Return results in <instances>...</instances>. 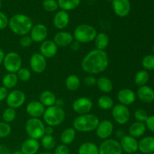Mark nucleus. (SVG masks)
<instances>
[{"mask_svg": "<svg viewBox=\"0 0 154 154\" xmlns=\"http://www.w3.org/2000/svg\"><path fill=\"white\" fill-rule=\"evenodd\" d=\"M109 65V57L105 51L93 49L87 53L81 61L83 71L90 75H99L105 72Z\"/></svg>", "mask_w": 154, "mask_h": 154, "instance_id": "1", "label": "nucleus"}, {"mask_svg": "<svg viewBox=\"0 0 154 154\" xmlns=\"http://www.w3.org/2000/svg\"><path fill=\"white\" fill-rule=\"evenodd\" d=\"M33 23L31 18L24 14H16L9 19L8 27L17 35H26L31 31Z\"/></svg>", "mask_w": 154, "mask_h": 154, "instance_id": "2", "label": "nucleus"}, {"mask_svg": "<svg viewBox=\"0 0 154 154\" xmlns=\"http://www.w3.org/2000/svg\"><path fill=\"white\" fill-rule=\"evenodd\" d=\"M99 121L100 120L97 116L89 113L75 117L72 126L76 132H91L96 130Z\"/></svg>", "mask_w": 154, "mask_h": 154, "instance_id": "3", "label": "nucleus"}, {"mask_svg": "<svg viewBox=\"0 0 154 154\" xmlns=\"http://www.w3.org/2000/svg\"><path fill=\"white\" fill-rule=\"evenodd\" d=\"M42 117L47 126L56 127L64 122L66 119V112L63 108L53 105L46 108Z\"/></svg>", "mask_w": 154, "mask_h": 154, "instance_id": "4", "label": "nucleus"}, {"mask_svg": "<svg viewBox=\"0 0 154 154\" xmlns=\"http://www.w3.org/2000/svg\"><path fill=\"white\" fill-rule=\"evenodd\" d=\"M97 31L94 26L89 24L83 23L78 25L73 32L74 40L80 44H87L93 42L97 35Z\"/></svg>", "mask_w": 154, "mask_h": 154, "instance_id": "5", "label": "nucleus"}, {"mask_svg": "<svg viewBox=\"0 0 154 154\" xmlns=\"http://www.w3.org/2000/svg\"><path fill=\"white\" fill-rule=\"evenodd\" d=\"M45 125L40 118L30 117L25 125V131L29 138L39 140L45 135Z\"/></svg>", "mask_w": 154, "mask_h": 154, "instance_id": "6", "label": "nucleus"}, {"mask_svg": "<svg viewBox=\"0 0 154 154\" xmlns=\"http://www.w3.org/2000/svg\"><path fill=\"white\" fill-rule=\"evenodd\" d=\"M22 58L18 53L11 51L5 54L2 65L8 73H17L22 67Z\"/></svg>", "mask_w": 154, "mask_h": 154, "instance_id": "7", "label": "nucleus"}, {"mask_svg": "<svg viewBox=\"0 0 154 154\" xmlns=\"http://www.w3.org/2000/svg\"><path fill=\"white\" fill-rule=\"evenodd\" d=\"M111 116L116 123L120 125H124L130 120L131 114L127 106L117 104L111 109Z\"/></svg>", "mask_w": 154, "mask_h": 154, "instance_id": "8", "label": "nucleus"}, {"mask_svg": "<svg viewBox=\"0 0 154 154\" xmlns=\"http://www.w3.org/2000/svg\"><path fill=\"white\" fill-rule=\"evenodd\" d=\"M26 99V96L24 92L20 90H14L8 93L5 101L8 107L14 109H17L25 103Z\"/></svg>", "mask_w": 154, "mask_h": 154, "instance_id": "9", "label": "nucleus"}, {"mask_svg": "<svg viewBox=\"0 0 154 154\" xmlns=\"http://www.w3.org/2000/svg\"><path fill=\"white\" fill-rule=\"evenodd\" d=\"M99 154H123L119 141L113 138L104 140L99 147Z\"/></svg>", "mask_w": 154, "mask_h": 154, "instance_id": "10", "label": "nucleus"}, {"mask_svg": "<svg viewBox=\"0 0 154 154\" xmlns=\"http://www.w3.org/2000/svg\"><path fill=\"white\" fill-rule=\"evenodd\" d=\"M93 103L87 97H80L75 99L72 103V109L78 115L89 114L93 108Z\"/></svg>", "mask_w": 154, "mask_h": 154, "instance_id": "11", "label": "nucleus"}, {"mask_svg": "<svg viewBox=\"0 0 154 154\" xmlns=\"http://www.w3.org/2000/svg\"><path fill=\"white\" fill-rule=\"evenodd\" d=\"M29 66L34 73H43L47 69V59L40 53H34L30 57Z\"/></svg>", "mask_w": 154, "mask_h": 154, "instance_id": "12", "label": "nucleus"}, {"mask_svg": "<svg viewBox=\"0 0 154 154\" xmlns=\"http://www.w3.org/2000/svg\"><path fill=\"white\" fill-rule=\"evenodd\" d=\"M114 124L109 120H103L99 121L96 129V134L101 140H106L110 138L114 132Z\"/></svg>", "mask_w": 154, "mask_h": 154, "instance_id": "13", "label": "nucleus"}, {"mask_svg": "<svg viewBox=\"0 0 154 154\" xmlns=\"http://www.w3.org/2000/svg\"><path fill=\"white\" fill-rule=\"evenodd\" d=\"M48 35V27L42 23H38L33 26L29 32V36L31 37L33 42L35 43H42L47 39Z\"/></svg>", "mask_w": 154, "mask_h": 154, "instance_id": "14", "label": "nucleus"}, {"mask_svg": "<svg viewBox=\"0 0 154 154\" xmlns=\"http://www.w3.org/2000/svg\"><path fill=\"white\" fill-rule=\"evenodd\" d=\"M112 8L117 17H126L130 13L131 2L129 0H113Z\"/></svg>", "mask_w": 154, "mask_h": 154, "instance_id": "15", "label": "nucleus"}, {"mask_svg": "<svg viewBox=\"0 0 154 154\" xmlns=\"http://www.w3.org/2000/svg\"><path fill=\"white\" fill-rule=\"evenodd\" d=\"M119 142L123 152H125L126 153L133 154L137 153L138 150V141L136 138L130 136L129 135H125Z\"/></svg>", "mask_w": 154, "mask_h": 154, "instance_id": "16", "label": "nucleus"}, {"mask_svg": "<svg viewBox=\"0 0 154 154\" xmlns=\"http://www.w3.org/2000/svg\"><path fill=\"white\" fill-rule=\"evenodd\" d=\"M39 51V53L46 59L53 58L58 52V47L53 40L46 39L41 43Z\"/></svg>", "mask_w": 154, "mask_h": 154, "instance_id": "17", "label": "nucleus"}, {"mask_svg": "<svg viewBox=\"0 0 154 154\" xmlns=\"http://www.w3.org/2000/svg\"><path fill=\"white\" fill-rule=\"evenodd\" d=\"M136 93L129 88H123L119 90L117 95V99L119 104L129 106L135 103L136 100Z\"/></svg>", "mask_w": 154, "mask_h": 154, "instance_id": "18", "label": "nucleus"}, {"mask_svg": "<svg viewBox=\"0 0 154 154\" xmlns=\"http://www.w3.org/2000/svg\"><path fill=\"white\" fill-rule=\"evenodd\" d=\"M70 22V17L68 11L63 10L57 11L53 18V23L57 29L63 30L68 26Z\"/></svg>", "mask_w": 154, "mask_h": 154, "instance_id": "19", "label": "nucleus"}, {"mask_svg": "<svg viewBox=\"0 0 154 154\" xmlns=\"http://www.w3.org/2000/svg\"><path fill=\"white\" fill-rule=\"evenodd\" d=\"M45 109L46 108L39 101H32L26 107V112L32 118H40Z\"/></svg>", "mask_w": 154, "mask_h": 154, "instance_id": "20", "label": "nucleus"}, {"mask_svg": "<svg viewBox=\"0 0 154 154\" xmlns=\"http://www.w3.org/2000/svg\"><path fill=\"white\" fill-rule=\"evenodd\" d=\"M53 41L55 42L58 48H64L71 45V43L74 41V37L72 33L61 30L56 33Z\"/></svg>", "mask_w": 154, "mask_h": 154, "instance_id": "21", "label": "nucleus"}, {"mask_svg": "<svg viewBox=\"0 0 154 154\" xmlns=\"http://www.w3.org/2000/svg\"><path fill=\"white\" fill-rule=\"evenodd\" d=\"M136 96L144 103H152L154 101V90L147 85L138 87Z\"/></svg>", "mask_w": 154, "mask_h": 154, "instance_id": "22", "label": "nucleus"}, {"mask_svg": "<svg viewBox=\"0 0 154 154\" xmlns=\"http://www.w3.org/2000/svg\"><path fill=\"white\" fill-rule=\"evenodd\" d=\"M40 146L38 140L29 138L21 144L20 151L23 154H37L40 149Z\"/></svg>", "mask_w": 154, "mask_h": 154, "instance_id": "23", "label": "nucleus"}, {"mask_svg": "<svg viewBox=\"0 0 154 154\" xmlns=\"http://www.w3.org/2000/svg\"><path fill=\"white\" fill-rule=\"evenodd\" d=\"M138 150L142 154L154 153V137L147 136L138 141Z\"/></svg>", "mask_w": 154, "mask_h": 154, "instance_id": "24", "label": "nucleus"}, {"mask_svg": "<svg viewBox=\"0 0 154 154\" xmlns=\"http://www.w3.org/2000/svg\"><path fill=\"white\" fill-rule=\"evenodd\" d=\"M145 123L141 122L135 121L131 124L129 127V135L135 138H138L142 137L146 132Z\"/></svg>", "mask_w": 154, "mask_h": 154, "instance_id": "25", "label": "nucleus"}, {"mask_svg": "<svg viewBox=\"0 0 154 154\" xmlns=\"http://www.w3.org/2000/svg\"><path fill=\"white\" fill-rule=\"evenodd\" d=\"M56 100H57V97L52 91L45 90V91L41 93L38 101L45 108H48V107L55 105Z\"/></svg>", "mask_w": 154, "mask_h": 154, "instance_id": "26", "label": "nucleus"}, {"mask_svg": "<svg viewBox=\"0 0 154 154\" xmlns=\"http://www.w3.org/2000/svg\"><path fill=\"white\" fill-rule=\"evenodd\" d=\"M77 132L73 127H69L64 129L60 135V141L63 144L69 145L72 144L76 138Z\"/></svg>", "mask_w": 154, "mask_h": 154, "instance_id": "27", "label": "nucleus"}, {"mask_svg": "<svg viewBox=\"0 0 154 154\" xmlns=\"http://www.w3.org/2000/svg\"><path fill=\"white\" fill-rule=\"evenodd\" d=\"M94 43L96 49L100 51H105L110 43L109 36L105 32L97 33L94 39Z\"/></svg>", "mask_w": 154, "mask_h": 154, "instance_id": "28", "label": "nucleus"}, {"mask_svg": "<svg viewBox=\"0 0 154 154\" xmlns=\"http://www.w3.org/2000/svg\"><path fill=\"white\" fill-rule=\"evenodd\" d=\"M96 86H97L98 89L104 93H111L114 88L112 81L106 77H100L98 78Z\"/></svg>", "mask_w": 154, "mask_h": 154, "instance_id": "29", "label": "nucleus"}, {"mask_svg": "<svg viewBox=\"0 0 154 154\" xmlns=\"http://www.w3.org/2000/svg\"><path fill=\"white\" fill-rule=\"evenodd\" d=\"M81 79L76 75H70L65 81V86L70 92H75L81 87Z\"/></svg>", "mask_w": 154, "mask_h": 154, "instance_id": "30", "label": "nucleus"}, {"mask_svg": "<svg viewBox=\"0 0 154 154\" xmlns=\"http://www.w3.org/2000/svg\"><path fill=\"white\" fill-rule=\"evenodd\" d=\"M78 154H99V147L91 141L84 142L80 145Z\"/></svg>", "mask_w": 154, "mask_h": 154, "instance_id": "31", "label": "nucleus"}, {"mask_svg": "<svg viewBox=\"0 0 154 154\" xmlns=\"http://www.w3.org/2000/svg\"><path fill=\"white\" fill-rule=\"evenodd\" d=\"M17 76L16 73H8V72L5 75H4L2 80V84L4 87L9 90V89L14 88L18 84Z\"/></svg>", "mask_w": 154, "mask_h": 154, "instance_id": "32", "label": "nucleus"}, {"mask_svg": "<svg viewBox=\"0 0 154 154\" xmlns=\"http://www.w3.org/2000/svg\"><path fill=\"white\" fill-rule=\"evenodd\" d=\"M97 105L100 109L104 111H109L114 106V101L111 96L103 95L98 99Z\"/></svg>", "mask_w": 154, "mask_h": 154, "instance_id": "33", "label": "nucleus"}, {"mask_svg": "<svg viewBox=\"0 0 154 154\" xmlns=\"http://www.w3.org/2000/svg\"><path fill=\"white\" fill-rule=\"evenodd\" d=\"M59 8L61 10L69 11L77 8L81 4V0H57Z\"/></svg>", "mask_w": 154, "mask_h": 154, "instance_id": "34", "label": "nucleus"}, {"mask_svg": "<svg viewBox=\"0 0 154 154\" xmlns=\"http://www.w3.org/2000/svg\"><path fill=\"white\" fill-rule=\"evenodd\" d=\"M149 79H150V75L148 72L144 69V70H140L137 72L134 78V82L135 85L138 86L139 87L146 85Z\"/></svg>", "mask_w": 154, "mask_h": 154, "instance_id": "35", "label": "nucleus"}, {"mask_svg": "<svg viewBox=\"0 0 154 154\" xmlns=\"http://www.w3.org/2000/svg\"><path fill=\"white\" fill-rule=\"evenodd\" d=\"M41 145L47 150H51L55 148L56 140L54 135H45L41 138Z\"/></svg>", "mask_w": 154, "mask_h": 154, "instance_id": "36", "label": "nucleus"}, {"mask_svg": "<svg viewBox=\"0 0 154 154\" xmlns=\"http://www.w3.org/2000/svg\"><path fill=\"white\" fill-rule=\"evenodd\" d=\"M2 117L3 121L5 122V123H12V122L14 121V120L16 119V117H17L16 109H14V108L8 107V108H6L4 110Z\"/></svg>", "mask_w": 154, "mask_h": 154, "instance_id": "37", "label": "nucleus"}, {"mask_svg": "<svg viewBox=\"0 0 154 154\" xmlns=\"http://www.w3.org/2000/svg\"><path fill=\"white\" fill-rule=\"evenodd\" d=\"M141 65L144 70L146 71H153L154 70V55L153 54H149L145 56L142 59Z\"/></svg>", "mask_w": 154, "mask_h": 154, "instance_id": "38", "label": "nucleus"}, {"mask_svg": "<svg viewBox=\"0 0 154 154\" xmlns=\"http://www.w3.org/2000/svg\"><path fill=\"white\" fill-rule=\"evenodd\" d=\"M16 74L18 78V80L22 81V82H27V81H29L32 76L31 72H30L29 69L24 67H21Z\"/></svg>", "mask_w": 154, "mask_h": 154, "instance_id": "39", "label": "nucleus"}, {"mask_svg": "<svg viewBox=\"0 0 154 154\" xmlns=\"http://www.w3.org/2000/svg\"><path fill=\"white\" fill-rule=\"evenodd\" d=\"M42 7L44 10L48 12L57 11L59 8L57 0H44L42 2Z\"/></svg>", "mask_w": 154, "mask_h": 154, "instance_id": "40", "label": "nucleus"}, {"mask_svg": "<svg viewBox=\"0 0 154 154\" xmlns=\"http://www.w3.org/2000/svg\"><path fill=\"white\" fill-rule=\"evenodd\" d=\"M11 133V126L9 123L2 121L0 122V139L7 138Z\"/></svg>", "mask_w": 154, "mask_h": 154, "instance_id": "41", "label": "nucleus"}, {"mask_svg": "<svg viewBox=\"0 0 154 154\" xmlns=\"http://www.w3.org/2000/svg\"><path fill=\"white\" fill-rule=\"evenodd\" d=\"M148 117L149 116L147 111L144 109H141V108L137 109L134 113V117L136 120V121L141 122V123H145Z\"/></svg>", "mask_w": 154, "mask_h": 154, "instance_id": "42", "label": "nucleus"}, {"mask_svg": "<svg viewBox=\"0 0 154 154\" xmlns=\"http://www.w3.org/2000/svg\"><path fill=\"white\" fill-rule=\"evenodd\" d=\"M32 42H33L32 40L31 37L29 35H28L22 36L20 38V45L23 48H29V46H31Z\"/></svg>", "mask_w": 154, "mask_h": 154, "instance_id": "43", "label": "nucleus"}, {"mask_svg": "<svg viewBox=\"0 0 154 154\" xmlns=\"http://www.w3.org/2000/svg\"><path fill=\"white\" fill-rule=\"evenodd\" d=\"M9 19L7 15L0 11V30H3L8 26Z\"/></svg>", "mask_w": 154, "mask_h": 154, "instance_id": "44", "label": "nucleus"}, {"mask_svg": "<svg viewBox=\"0 0 154 154\" xmlns=\"http://www.w3.org/2000/svg\"><path fill=\"white\" fill-rule=\"evenodd\" d=\"M54 154H70V150L67 145L62 144L55 147Z\"/></svg>", "mask_w": 154, "mask_h": 154, "instance_id": "45", "label": "nucleus"}, {"mask_svg": "<svg viewBox=\"0 0 154 154\" xmlns=\"http://www.w3.org/2000/svg\"><path fill=\"white\" fill-rule=\"evenodd\" d=\"M97 79L93 75H88L84 79V83L87 87H94L96 86Z\"/></svg>", "mask_w": 154, "mask_h": 154, "instance_id": "46", "label": "nucleus"}, {"mask_svg": "<svg viewBox=\"0 0 154 154\" xmlns=\"http://www.w3.org/2000/svg\"><path fill=\"white\" fill-rule=\"evenodd\" d=\"M144 123H145L146 128L149 131L154 133V115L149 116Z\"/></svg>", "mask_w": 154, "mask_h": 154, "instance_id": "47", "label": "nucleus"}, {"mask_svg": "<svg viewBox=\"0 0 154 154\" xmlns=\"http://www.w3.org/2000/svg\"><path fill=\"white\" fill-rule=\"evenodd\" d=\"M8 95V90L3 86H1L0 87V102L5 100Z\"/></svg>", "mask_w": 154, "mask_h": 154, "instance_id": "48", "label": "nucleus"}, {"mask_svg": "<svg viewBox=\"0 0 154 154\" xmlns=\"http://www.w3.org/2000/svg\"><path fill=\"white\" fill-rule=\"evenodd\" d=\"M81 44H80L78 42L74 40L73 42L71 43V45H69V47H70L71 50H72V51H77L80 49V48H81Z\"/></svg>", "mask_w": 154, "mask_h": 154, "instance_id": "49", "label": "nucleus"}, {"mask_svg": "<svg viewBox=\"0 0 154 154\" xmlns=\"http://www.w3.org/2000/svg\"><path fill=\"white\" fill-rule=\"evenodd\" d=\"M54 127L50 126H45V135H53L54 134Z\"/></svg>", "mask_w": 154, "mask_h": 154, "instance_id": "50", "label": "nucleus"}, {"mask_svg": "<svg viewBox=\"0 0 154 154\" xmlns=\"http://www.w3.org/2000/svg\"><path fill=\"white\" fill-rule=\"evenodd\" d=\"M0 154H11L7 147L0 144Z\"/></svg>", "mask_w": 154, "mask_h": 154, "instance_id": "51", "label": "nucleus"}, {"mask_svg": "<svg viewBox=\"0 0 154 154\" xmlns=\"http://www.w3.org/2000/svg\"><path fill=\"white\" fill-rule=\"evenodd\" d=\"M125 135H126V134H125L124 131H123V129H118V130H117V132H116L115 133V135L116 137H117V138H118V139L120 140Z\"/></svg>", "mask_w": 154, "mask_h": 154, "instance_id": "52", "label": "nucleus"}, {"mask_svg": "<svg viewBox=\"0 0 154 154\" xmlns=\"http://www.w3.org/2000/svg\"><path fill=\"white\" fill-rule=\"evenodd\" d=\"M65 105V102L62 99H57V100H56V102H55V105L56 106L59 107V108H63V106H64Z\"/></svg>", "mask_w": 154, "mask_h": 154, "instance_id": "53", "label": "nucleus"}, {"mask_svg": "<svg viewBox=\"0 0 154 154\" xmlns=\"http://www.w3.org/2000/svg\"><path fill=\"white\" fill-rule=\"evenodd\" d=\"M5 56V54L4 51L0 48V66H1L2 64L3 63V60H4Z\"/></svg>", "mask_w": 154, "mask_h": 154, "instance_id": "54", "label": "nucleus"}, {"mask_svg": "<svg viewBox=\"0 0 154 154\" xmlns=\"http://www.w3.org/2000/svg\"><path fill=\"white\" fill-rule=\"evenodd\" d=\"M37 154H54L51 152H48V151H44V152H41V153H38Z\"/></svg>", "mask_w": 154, "mask_h": 154, "instance_id": "55", "label": "nucleus"}, {"mask_svg": "<svg viewBox=\"0 0 154 154\" xmlns=\"http://www.w3.org/2000/svg\"><path fill=\"white\" fill-rule=\"evenodd\" d=\"M11 154H23V153L20 150H17V151H14L13 152V153H11Z\"/></svg>", "mask_w": 154, "mask_h": 154, "instance_id": "56", "label": "nucleus"}, {"mask_svg": "<svg viewBox=\"0 0 154 154\" xmlns=\"http://www.w3.org/2000/svg\"><path fill=\"white\" fill-rule=\"evenodd\" d=\"M2 5V0H0V9H1Z\"/></svg>", "mask_w": 154, "mask_h": 154, "instance_id": "57", "label": "nucleus"}, {"mask_svg": "<svg viewBox=\"0 0 154 154\" xmlns=\"http://www.w3.org/2000/svg\"><path fill=\"white\" fill-rule=\"evenodd\" d=\"M153 55H154V44L153 45Z\"/></svg>", "mask_w": 154, "mask_h": 154, "instance_id": "58", "label": "nucleus"}, {"mask_svg": "<svg viewBox=\"0 0 154 154\" xmlns=\"http://www.w3.org/2000/svg\"><path fill=\"white\" fill-rule=\"evenodd\" d=\"M133 154H142V153H138V152H137V153H133Z\"/></svg>", "mask_w": 154, "mask_h": 154, "instance_id": "59", "label": "nucleus"}, {"mask_svg": "<svg viewBox=\"0 0 154 154\" xmlns=\"http://www.w3.org/2000/svg\"><path fill=\"white\" fill-rule=\"evenodd\" d=\"M149 154H154V153H149Z\"/></svg>", "mask_w": 154, "mask_h": 154, "instance_id": "60", "label": "nucleus"}, {"mask_svg": "<svg viewBox=\"0 0 154 154\" xmlns=\"http://www.w3.org/2000/svg\"><path fill=\"white\" fill-rule=\"evenodd\" d=\"M153 81H154V77H153Z\"/></svg>", "mask_w": 154, "mask_h": 154, "instance_id": "61", "label": "nucleus"}]
</instances>
